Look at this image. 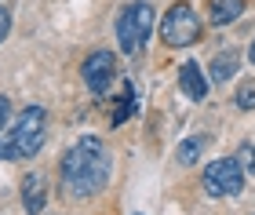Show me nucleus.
Segmentation results:
<instances>
[{
    "label": "nucleus",
    "instance_id": "nucleus-1",
    "mask_svg": "<svg viewBox=\"0 0 255 215\" xmlns=\"http://www.w3.org/2000/svg\"><path fill=\"white\" fill-rule=\"evenodd\" d=\"M110 179V153L99 135H84L77 146H69L62 157V186L73 197H91Z\"/></svg>",
    "mask_w": 255,
    "mask_h": 215
},
{
    "label": "nucleus",
    "instance_id": "nucleus-2",
    "mask_svg": "<svg viewBox=\"0 0 255 215\" xmlns=\"http://www.w3.org/2000/svg\"><path fill=\"white\" fill-rule=\"evenodd\" d=\"M117 44L124 55H138L142 51V44L149 40V33H153V4H146V0H135V4H128L121 15H117Z\"/></svg>",
    "mask_w": 255,
    "mask_h": 215
},
{
    "label": "nucleus",
    "instance_id": "nucleus-3",
    "mask_svg": "<svg viewBox=\"0 0 255 215\" xmlns=\"http://www.w3.org/2000/svg\"><path fill=\"white\" fill-rule=\"evenodd\" d=\"M44 139H48V109L44 106H26L15 117V128H11L7 142L15 146L18 157H37L44 150Z\"/></svg>",
    "mask_w": 255,
    "mask_h": 215
},
{
    "label": "nucleus",
    "instance_id": "nucleus-4",
    "mask_svg": "<svg viewBox=\"0 0 255 215\" xmlns=\"http://www.w3.org/2000/svg\"><path fill=\"white\" fill-rule=\"evenodd\" d=\"M160 40L168 48H186V44L201 40V15H197L186 0H175L164 11V18H160Z\"/></svg>",
    "mask_w": 255,
    "mask_h": 215
},
{
    "label": "nucleus",
    "instance_id": "nucleus-5",
    "mask_svg": "<svg viewBox=\"0 0 255 215\" xmlns=\"http://www.w3.org/2000/svg\"><path fill=\"white\" fill-rule=\"evenodd\" d=\"M201 183H204L208 197H234L245 190V168H241L237 157H219V161L204 168Z\"/></svg>",
    "mask_w": 255,
    "mask_h": 215
},
{
    "label": "nucleus",
    "instance_id": "nucleus-6",
    "mask_svg": "<svg viewBox=\"0 0 255 215\" xmlns=\"http://www.w3.org/2000/svg\"><path fill=\"white\" fill-rule=\"evenodd\" d=\"M80 77H84L91 95H106L113 77H117V59H113V51H106V48L91 51L84 59V66H80Z\"/></svg>",
    "mask_w": 255,
    "mask_h": 215
},
{
    "label": "nucleus",
    "instance_id": "nucleus-7",
    "mask_svg": "<svg viewBox=\"0 0 255 215\" xmlns=\"http://www.w3.org/2000/svg\"><path fill=\"white\" fill-rule=\"evenodd\" d=\"M179 88H182V95H186L190 103H204L208 99V77L201 73V62L186 59L179 66Z\"/></svg>",
    "mask_w": 255,
    "mask_h": 215
},
{
    "label": "nucleus",
    "instance_id": "nucleus-8",
    "mask_svg": "<svg viewBox=\"0 0 255 215\" xmlns=\"http://www.w3.org/2000/svg\"><path fill=\"white\" fill-rule=\"evenodd\" d=\"M44 205H48V179H44L40 172L22 175V208H26L29 215H40Z\"/></svg>",
    "mask_w": 255,
    "mask_h": 215
},
{
    "label": "nucleus",
    "instance_id": "nucleus-9",
    "mask_svg": "<svg viewBox=\"0 0 255 215\" xmlns=\"http://www.w3.org/2000/svg\"><path fill=\"white\" fill-rule=\"evenodd\" d=\"M237 66H241V55H237L234 48H226V51L212 55V66H208V81H212V84L230 81V77L237 73Z\"/></svg>",
    "mask_w": 255,
    "mask_h": 215
},
{
    "label": "nucleus",
    "instance_id": "nucleus-10",
    "mask_svg": "<svg viewBox=\"0 0 255 215\" xmlns=\"http://www.w3.org/2000/svg\"><path fill=\"white\" fill-rule=\"evenodd\" d=\"M241 11H245V0H208V18H212V26H226V22L241 18Z\"/></svg>",
    "mask_w": 255,
    "mask_h": 215
},
{
    "label": "nucleus",
    "instance_id": "nucleus-11",
    "mask_svg": "<svg viewBox=\"0 0 255 215\" xmlns=\"http://www.w3.org/2000/svg\"><path fill=\"white\" fill-rule=\"evenodd\" d=\"M131 113H135V88H131V81H124L121 95H117V109H113V124H124Z\"/></svg>",
    "mask_w": 255,
    "mask_h": 215
},
{
    "label": "nucleus",
    "instance_id": "nucleus-12",
    "mask_svg": "<svg viewBox=\"0 0 255 215\" xmlns=\"http://www.w3.org/2000/svg\"><path fill=\"white\" fill-rule=\"evenodd\" d=\"M201 150H204V139H182V142H179V150H175V161L190 168V164H197Z\"/></svg>",
    "mask_w": 255,
    "mask_h": 215
},
{
    "label": "nucleus",
    "instance_id": "nucleus-13",
    "mask_svg": "<svg viewBox=\"0 0 255 215\" xmlns=\"http://www.w3.org/2000/svg\"><path fill=\"white\" fill-rule=\"evenodd\" d=\"M234 106L237 109H255V81H245V84H241L237 88V95H234Z\"/></svg>",
    "mask_w": 255,
    "mask_h": 215
},
{
    "label": "nucleus",
    "instance_id": "nucleus-14",
    "mask_svg": "<svg viewBox=\"0 0 255 215\" xmlns=\"http://www.w3.org/2000/svg\"><path fill=\"white\" fill-rule=\"evenodd\" d=\"M7 33H11V7L7 0H0V44L7 40Z\"/></svg>",
    "mask_w": 255,
    "mask_h": 215
},
{
    "label": "nucleus",
    "instance_id": "nucleus-15",
    "mask_svg": "<svg viewBox=\"0 0 255 215\" xmlns=\"http://www.w3.org/2000/svg\"><path fill=\"white\" fill-rule=\"evenodd\" d=\"M241 168H245V175H252L255 172V146H241Z\"/></svg>",
    "mask_w": 255,
    "mask_h": 215
},
{
    "label": "nucleus",
    "instance_id": "nucleus-16",
    "mask_svg": "<svg viewBox=\"0 0 255 215\" xmlns=\"http://www.w3.org/2000/svg\"><path fill=\"white\" fill-rule=\"evenodd\" d=\"M7 124H11V99L0 95V131H4Z\"/></svg>",
    "mask_w": 255,
    "mask_h": 215
},
{
    "label": "nucleus",
    "instance_id": "nucleus-17",
    "mask_svg": "<svg viewBox=\"0 0 255 215\" xmlns=\"http://www.w3.org/2000/svg\"><path fill=\"white\" fill-rule=\"evenodd\" d=\"M15 146H11V142H0V161H15Z\"/></svg>",
    "mask_w": 255,
    "mask_h": 215
},
{
    "label": "nucleus",
    "instance_id": "nucleus-18",
    "mask_svg": "<svg viewBox=\"0 0 255 215\" xmlns=\"http://www.w3.org/2000/svg\"><path fill=\"white\" fill-rule=\"evenodd\" d=\"M248 62L255 66V40H252V48H248Z\"/></svg>",
    "mask_w": 255,
    "mask_h": 215
},
{
    "label": "nucleus",
    "instance_id": "nucleus-19",
    "mask_svg": "<svg viewBox=\"0 0 255 215\" xmlns=\"http://www.w3.org/2000/svg\"><path fill=\"white\" fill-rule=\"evenodd\" d=\"M135 215H142V212H135Z\"/></svg>",
    "mask_w": 255,
    "mask_h": 215
}]
</instances>
